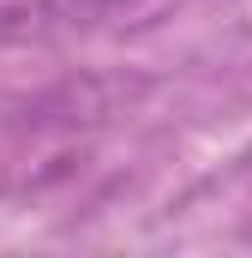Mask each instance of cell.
Returning <instances> with one entry per match:
<instances>
[{
	"label": "cell",
	"mask_w": 252,
	"mask_h": 258,
	"mask_svg": "<svg viewBox=\"0 0 252 258\" xmlns=\"http://www.w3.org/2000/svg\"><path fill=\"white\" fill-rule=\"evenodd\" d=\"M126 84L114 78H60V84H48V90H36L24 108H18V126L36 132V138H72V132H90L102 126L114 108H120Z\"/></svg>",
	"instance_id": "cell-1"
},
{
	"label": "cell",
	"mask_w": 252,
	"mask_h": 258,
	"mask_svg": "<svg viewBox=\"0 0 252 258\" xmlns=\"http://www.w3.org/2000/svg\"><path fill=\"white\" fill-rule=\"evenodd\" d=\"M114 6L120 0H0V48L48 42V36H60L72 24H90Z\"/></svg>",
	"instance_id": "cell-2"
}]
</instances>
